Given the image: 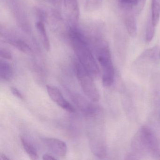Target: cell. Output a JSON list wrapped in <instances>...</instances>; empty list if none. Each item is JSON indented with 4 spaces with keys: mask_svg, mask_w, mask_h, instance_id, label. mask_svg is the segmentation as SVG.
Instances as JSON below:
<instances>
[{
    "mask_svg": "<svg viewBox=\"0 0 160 160\" xmlns=\"http://www.w3.org/2000/svg\"><path fill=\"white\" fill-rule=\"evenodd\" d=\"M70 42L79 62L92 78L100 74V70L87 39L77 29L72 28L69 33Z\"/></svg>",
    "mask_w": 160,
    "mask_h": 160,
    "instance_id": "1",
    "label": "cell"
},
{
    "mask_svg": "<svg viewBox=\"0 0 160 160\" xmlns=\"http://www.w3.org/2000/svg\"><path fill=\"white\" fill-rule=\"evenodd\" d=\"M94 45L96 58L102 72L103 85L105 87H110L114 82L115 72L109 45L101 37L95 40Z\"/></svg>",
    "mask_w": 160,
    "mask_h": 160,
    "instance_id": "2",
    "label": "cell"
},
{
    "mask_svg": "<svg viewBox=\"0 0 160 160\" xmlns=\"http://www.w3.org/2000/svg\"><path fill=\"white\" fill-rule=\"evenodd\" d=\"M76 74L85 95L93 102H98L100 94L93 82V78L83 67L79 61L74 62Z\"/></svg>",
    "mask_w": 160,
    "mask_h": 160,
    "instance_id": "3",
    "label": "cell"
},
{
    "mask_svg": "<svg viewBox=\"0 0 160 160\" xmlns=\"http://www.w3.org/2000/svg\"><path fill=\"white\" fill-rule=\"evenodd\" d=\"M134 148L138 150H147L153 153H158V141L151 131L144 127L137 135L133 141Z\"/></svg>",
    "mask_w": 160,
    "mask_h": 160,
    "instance_id": "4",
    "label": "cell"
},
{
    "mask_svg": "<svg viewBox=\"0 0 160 160\" xmlns=\"http://www.w3.org/2000/svg\"><path fill=\"white\" fill-rule=\"evenodd\" d=\"M42 142L55 155L60 157H64L67 152L66 143L58 138L45 137L42 138Z\"/></svg>",
    "mask_w": 160,
    "mask_h": 160,
    "instance_id": "5",
    "label": "cell"
},
{
    "mask_svg": "<svg viewBox=\"0 0 160 160\" xmlns=\"http://www.w3.org/2000/svg\"><path fill=\"white\" fill-rule=\"evenodd\" d=\"M47 90L50 98L58 105L66 111L70 112L74 111L73 107L64 98L61 92L55 86L48 85Z\"/></svg>",
    "mask_w": 160,
    "mask_h": 160,
    "instance_id": "6",
    "label": "cell"
},
{
    "mask_svg": "<svg viewBox=\"0 0 160 160\" xmlns=\"http://www.w3.org/2000/svg\"><path fill=\"white\" fill-rule=\"evenodd\" d=\"M71 97L74 102L82 112L90 116L98 114L99 111L97 108L83 96L74 93L72 94Z\"/></svg>",
    "mask_w": 160,
    "mask_h": 160,
    "instance_id": "7",
    "label": "cell"
},
{
    "mask_svg": "<svg viewBox=\"0 0 160 160\" xmlns=\"http://www.w3.org/2000/svg\"><path fill=\"white\" fill-rule=\"evenodd\" d=\"M123 11V18L124 25L129 35L134 38L137 33V26L134 9L122 10Z\"/></svg>",
    "mask_w": 160,
    "mask_h": 160,
    "instance_id": "8",
    "label": "cell"
},
{
    "mask_svg": "<svg viewBox=\"0 0 160 160\" xmlns=\"http://www.w3.org/2000/svg\"><path fill=\"white\" fill-rule=\"evenodd\" d=\"M35 27L39 33V36L42 40L45 49L47 51H49L50 49V41L43 22L40 21H37L35 24Z\"/></svg>",
    "mask_w": 160,
    "mask_h": 160,
    "instance_id": "9",
    "label": "cell"
},
{
    "mask_svg": "<svg viewBox=\"0 0 160 160\" xmlns=\"http://www.w3.org/2000/svg\"><path fill=\"white\" fill-rule=\"evenodd\" d=\"M64 4L70 16L78 21L79 18V10L78 0H64Z\"/></svg>",
    "mask_w": 160,
    "mask_h": 160,
    "instance_id": "10",
    "label": "cell"
},
{
    "mask_svg": "<svg viewBox=\"0 0 160 160\" xmlns=\"http://www.w3.org/2000/svg\"><path fill=\"white\" fill-rule=\"evenodd\" d=\"M0 77L2 79L10 81L13 77V71L12 66L4 61L0 62Z\"/></svg>",
    "mask_w": 160,
    "mask_h": 160,
    "instance_id": "11",
    "label": "cell"
},
{
    "mask_svg": "<svg viewBox=\"0 0 160 160\" xmlns=\"http://www.w3.org/2000/svg\"><path fill=\"white\" fill-rule=\"evenodd\" d=\"M21 142L24 150L29 157L32 160H37L39 156L37 150L33 145L23 136L21 137Z\"/></svg>",
    "mask_w": 160,
    "mask_h": 160,
    "instance_id": "12",
    "label": "cell"
},
{
    "mask_svg": "<svg viewBox=\"0 0 160 160\" xmlns=\"http://www.w3.org/2000/svg\"><path fill=\"white\" fill-rule=\"evenodd\" d=\"M150 18L153 24L157 26L160 18V0H152Z\"/></svg>",
    "mask_w": 160,
    "mask_h": 160,
    "instance_id": "13",
    "label": "cell"
},
{
    "mask_svg": "<svg viewBox=\"0 0 160 160\" xmlns=\"http://www.w3.org/2000/svg\"><path fill=\"white\" fill-rule=\"evenodd\" d=\"M10 43L19 51L26 54L31 55L33 53L32 49L26 42L20 39L10 40Z\"/></svg>",
    "mask_w": 160,
    "mask_h": 160,
    "instance_id": "14",
    "label": "cell"
},
{
    "mask_svg": "<svg viewBox=\"0 0 160 160\" xmlns=\"http://www.w3.org/2000/svg\"><path fill=\"white\" fill-rule=\"evenodd\" d=\"M155 27L156 26L153 24L151 18L150 17L147 24V29H146V40L147 42H150L153 39L155 35Z\"/></svg>",
    "mask_w": 160,
    "mask_h": 160,
    "instance_id": "15",
    "label": "cell"
},
{
    "mask_svg": "<svg viewBox=\"0 0 160 160\" xmlns=\"http://www.w3.org/2000/svg\"><path fill=\"white\" fill-rule=\"evenodd\" d=\"M102 0H85V9L87 11H95L101 8Z\"/></svg>",
    "mask_w": 160,
    "mask_h": 160,
    "instance_id": "16",
    "label": "cell"
},
{
    "mask_svg": "<svg viewBox=\"0 0 160 160\" xmlns=\"http://www.w3.org/2000/svg\"><path fill=\"white\" fill-rule=\"evenodd\" d=\"M118 2L122 10H134L136 0H118Z\"/></svg>",
    "mask_w": 160,
    "mask_h": 160,
    "instance_id": "17",
    "label": "cell"
},
{
    "mask_svg": "<svg viewBox=\"0 0 160 160\" xmlns=\"http://www.w3.org/2000/svg\"><path fill=\"white\" fill-rule=\"evenodd\" d=\"M146 1V0H136L134 9L136 13L139 14L142 12L145 6Z\"/></svg>",
    "mask_w": 160,
    "mask_h": 160,
    "instance_id": "18",
    "label": "cell"
},
{
    "mask_svg": "<svg viewBox=\"0 0 160 160\" xmlns=\"http://www.w3.org/2000/svg\"><path fill=\"white\" fill-rule=\"evenodd\" d=\"M0 56L2 58L5 59L11 60L12 58V55L11 52L4 49H1L0 50Z\"/></svg>",
    "mask_w": 160,
    "mask_h": 160,
    "instance_id": "19",
    "label": "cell"
},
{
    "mask_svg": "<svg viewBox=\"0 0 160 160\" xmlns=\"http://www.w3.org/2000/svg\"><path fill=\"white\" fill-rule=\"evenodd\" d=\"M11 91L12 92V93L15 96L18 98V99H21V100H23L24 99V96H23V94L21 93V92L17 88L13 87H11Z\"/></svg>",
    "mask_w": 160,
    "mask_h": 160,
    "instance_id": "20",
    "label": "cell"
},
{
    "mask_svg": "<svg viewBox=\"0 0 160 160\" xmlns=\"http://www.w3.org/2000/svg\"><path fill=\"white\" fill-rule=\"evenodd\" d=\"M37 15L38 16V18L40 19V21L43 22L46 19V15L45 13L41 10H37Z\"/></svg>",
    "mask_w": 160,
    "mask_h": 160,
    "instance_id": "21",
    "label": "cell"
},
{
    "mask_svg": "<svg viewBox=\"0 0 160 160\" xmlns=\"http://www.w3.org/2000/svg\"><path fill=\"white\" fill-rule=\"evenodd\" d=\"M42 159L44 160H57V159L52 155L48 154H44L43 155Z\"/></svg>",
    "mask_w": 160,
    "mask_h": 160,
    "instance_id": "22",
    "label": "cell"
},
{
    "mask_svg": "<svg viewBox=\"0 0 160 160\" xmlns=\"http://www.w3.org/2000/svg\"><path fill=\"white\" fill-rule=\"evenodd\" d=\"M0 160H10V158H8L5 154L3 153H1L0 154Z\"/></svg>",
    "mask_w": 160,
    "mask_h": 160,
    "instance_id": "23",
    "label": "cell"
},
{
    "mask_svg": "<svg viewBox=\"0 0 160 160\" xmlns=\"http://www.w3.org/2000/svg\"><path fill=\"white\" fill-rule=\"evenodd\" d=\"M49 1L52 2H54V3H59L60 2L61 0H48Z\"/></svg>",
    "mask_w": 160,
    "mask_h": 160,
    "instance_id": "24",
    "label": "cell"
}]
</instances>
